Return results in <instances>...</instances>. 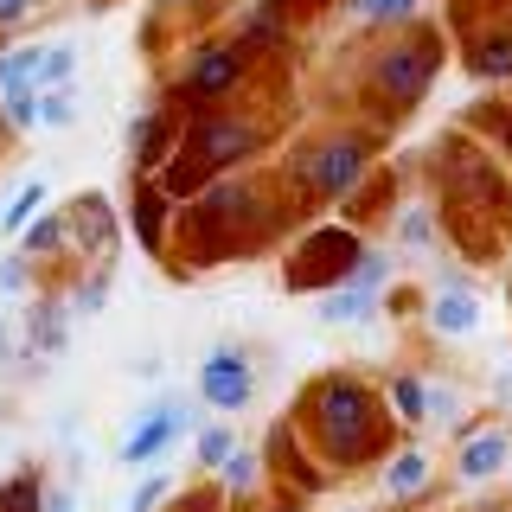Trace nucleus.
<instances>
[{"label": "nucleus", "instance_id": "f257e3e1", "mask_svg": "<svg viewBox=\"0 0 512 512\" xmlns=\"http://www.w3.org/2000/svg\"><path fill=\"white\" fill-rule=\"evenodd\" d=\"M314 416H320V436H327V455L352 468V461L372 448V397L359 391L352 378H327L314 397Z\"/></svg>", "mask_w": 512, "mask_h": 512}, {"label": "nucleus", "instance_id": "f03ea898", "mask_svg": "<svg viewBox=\"0 0 512 512\" xmlns=\"http://www.w3.org/2000/svg\"><path fill=\"white\" fill-rule=\"evenodd\" d=\"M186 423H192L186 404H154V410H141V423L128 429V442H122V468H154V461L167 455L173 442H180Z\"/></svg>", "mask_w": 512, "mask_h": 512}, {"label": "nucleus", "instance_id": "7ed1b4c3", "mask_svg": "<svg viewBox=\"0 0 512 512\" xmlns=\"http://www.w3.org/2000/svg\"><path fill=\"white\" fill-rule=\"evenodd\" d=\"M186 148H192V160H199V173H205V167H231V160H244V154L256 148V128L237 122V116H205V122L186 135Z\"/></svg>", "mask_w": 512, "mask_h": 512}, {"label": "nucleus", "instance_id": "20e7f679", "mask_svg": "<svg viewBox=\"0 0 512 512\" xmlns=\"http://www.w3.org/2000/svg\"><path fill=\"white\" fill-rule=\"evenodd\" d=\"M250 359L244 352H231V346H218L212 359L199 365V391H205V404H218V410H244L250 404Z\"/></svg>", "mask_w": 512, "mask_h": 512}, {"label": "nucleus", "instance_id": "39448f33", "mask_svg": "<svg viewBox=\"0 0 512 512\" xmlns=\"http://www.w3.org/2000/svg\"><path fill=\"white\" fill-rule=\"evenodd\" d=\"M429 71H436V52H429V45H397V52L378 58V84L391 90V96H404V103H416V96H423Z\"/></svg>", "mask_w": 512, "mask_h": 512}, {"label": "nucleus", "instance_id": "423d86ee", "mask_svg": "<svg viewBox=\"0 0 512 512\" xmlns=\"http://www.w3.org/2000/svg\"><path fill=\"white\" fill-rule=\"evenodd\" d=\"M237 71H244L237 45H205V52L192 58V71H186V90L199 96V103H212V96H224V90L237 84Z\"/></svg>", "mask_w": 512, "mask_h": 512}, {"label": "nucleus", "instance_id": "0eeeda50", "mask_svg": "<svg viewBox=\"0 0 512 512\" xmlns=\"http://www.w3.org/2000/svg\"><path fill=\"white\" fill-rule=\"evenodd\" d=\"M359 173H365V148H359V141H333V148H320V160H314L320 199H340V192H352V186H359Z\"/></svg>", "mask_w": 512, "mask_h": 512}, {"label": "nucleus", "instance_id": "6e6552de", "mask_svg": "<svg viewBox=\"0 0 512 512\" xmlns=\"http://www.w3.org/2000/svg\"><path fill=\"white\" fill-rule=\"evenodd\" d=\"M64 231H77V244H90L96 256L116 250V218H109V199H103V192L71 199V224H64Z\"/></svg>", "mask_w": 512, "mask_h": 512}, {"label": "nucleus", "instance_id": "1a4fd4ad", "mask_svg": "<svg viewBox=\"0 0 512 512\" xmlns=\"http://www.w3.org/2000/svg\"><path fill=\"white\" fill-rule=\"evenodd\" d=\"M378 314V288L372 282H340V288H327V301H320V320L327 327H359V320H372Z\"/></svg>", "mask_w": 512, "mask_h": 512}, {"label": "nucleus", "instance_id": "9d476101", "mask_svg": "<svg viewBox=\"0 0 512 512\" xmlns=\"http://www.w3.org/2000/svg\"><path fill=\"white\" fill-rule=\"evenodd\" d=\"M506 455H512V442L500 436V429H480V436H468V448H461L455 474L461 480H493V474L506 468Z\"/></svg>", "mask_w": 512, "mask_h": 512}, {"label": "nucleus", "instance_id": "9b49d317", "mask_svg": "<svg viewBox=\"0 0 512 512\" xmlns=\"http://www.w3.org/2000/svg\"><path fill=\"white\" fill-rule=\"evenodd\" d=\"M429 327H436V333H448V340L474 333V327H480V308H474V295H461V288H442V295H436V308H429Z\"/></svg>", "mask_w": 512, "mask_h": 512}, {"label": "nucleus", "instance_id": "f8f14e48", "mask_svg": "<svg viewBox=\"0 0 512 512\" xmlns=\"http://www.w3.org/2000/svg\"><path fill=\"white\" fill-rule=\"evenodd\" d=\"M423 480H429V455L423 448H404V455H391V468H384V493H391V500H410Z\"/></svg>", "mask_w": 512, "mask_h": 512}, {"label": "nucleus", "instance_id": "ddd939ff", "mask_svg": "<svg viewBox=\"0 0 512 512\" xmlns=\"http://www.w3.org/2000/svg\"><path fill=\"white\" fill-rule=\"evenodd\" d=\"M26 352H64V308H58V301H39V308H32Z\"/></svg>", "mask_w": 512, "mask_h": 512}, {"label": "nucleus", "instance_id": "4468645a", "mask_svg": "<svg viewBox=\"0 0 512 512\" xmlns=\"http://www.w3.org/2000/svg\"><path fill=\"white\" fill-rule=\"evenodd\" d=\"M128 141H135V160H141V167H160V160L173 154V128L160 122V116H141L135 128H128Z\"/></svg>", "mask_w": 512, "mask_h": 512}, {"label": "nucleus", "instance_id": "2eb2a0df", "mask_svg": "<svg viewBox=\"0 0 512 512\" xmlns=\"http://www.w3.org/2000/svg\"><path fill=\"white\" fill-rule=\"evenodd\" d=\"M39 212H45V180H26L20 192H13V205L0 212V231H26Z\"/></svg>", "mask_w": 512, "mask_h": 512}, {"label": "nucleus", "instance_id": "dca6fc26", "mask_svg": "<svg viewBox=\"0 0 512 512\" xmlns=\"http://www.w3.org/2000/svg\"><path fill=\"white\" fill-rule=\"evenodd\" d=\"M0 109L13 128H39V84H0Z\"/></svg>", "mask_w": 512, "mask_h": 512}, {"label": "nucleus", "instance_id": "f3484780", "mask_svg": "<svg viewBox=\"0 0 512 512\" xmlns=\"http://www.w3.org/2000/svg\"><path fill=\"white\" fill-rule=\"evenodd\" d=\"M52 250H64V218L58 212H39L26 224V256H52Z\"/></svg>", "mask_w": 512, "mask_h": 512}, {"label": "nucleus", "instance_id": "a211bd4d", "mask_svg": "<svg viewBox=\"0 0 512 512\" xmlns=\"http://www.w3.org/2000/svg\"><path fill=\"white\" fill-rule=\"evenodd\" d=\"M77 122V96L52 84V90H39V128H71Z\"/></svg>", "mask_w": 512, "mask_h": 512}, {"label": "nucleus", "instance_id": "6ab92c4d", "mask_svg": "<svg viewBox=\"0 0 512 512\" xmlns=\"http://www.w3.org/2000/svg\"><path fill=\"white\" fill-rule=\"evenodd\" d=\"M39 500H45L39 474H13L7 487H0V512H39Z\"/></svg>", "mask_w": 512, "mask_h": 512}, {"label": "nucleus", "instance_id": "aec40b11", "mask_svg": "<svg viewBox=\"0 0 512 512\" xmlns=\"http://www.w3.org/2000/svg\"><path fill=\"white\" fill-rule=\"evenodd\" d=\"M71 71H77V52H71V45H45V52H39V90L71 84Z\"/></svg>", "mask_w": 512, "mask_h": 512}, {"label": "nucleus", "instance_id": "412c9836", "mask_svg": "<svg viewBox=\"0 0 512 512\" xmlns=\"http://www.w3.org/2000/svg\"><path fill=\"white\" fill-rule=\"evenodd\" d=\"M39 52L45 45H20V52L0 58V84H39Z\"/></svg>", "mask_w": 512, "mask_h": 512}, {"label": "nucleus", "instance_id": "4be33fe9", "mask_svg": "<svg viewBox=\"0 0 512 512\" xmlns=\"http://www.w3.org/2000/svg\"><path fill=\"white\" fill-rule=\"evenodd\" d=\"M391 404H397V423H423V378H397L391 384Z\"/></svg>", "mask_w": 512, "mask_h": 512}, {"label": "nucleus", "instance_id": "5701e85b", "mask_svg": "<svg viewBox=\"0 0 512 512\" xmlns=\"http://www.w3.org/2000/svg\"><path fill=\"white\" fill-rule=\"evenodd\" d=\"M352 13H359V20H410L416 13V0H352Z\"/></svg>", "mask_w": 512, "mask_h": 512}, {"label": "nucleus", "instance_id": "b1692460", "mask_svg": "<svg viewBox=\"0 0 512 512\" xmlns=\"http://www.w3.org/2000/svg\"><path fill=\"white\" fill-rule=\"evenodd\" d=\"M218 474H224V487H231V493H250V487H256V461H250V455H237V448L218 461Z\"/></svg>", "mask_w": 512, "mask_h": 512}, {"label": "nucleus", "instance_id": "393cba45", "mask_svg": "<svg viewBox=\"0 0 512 512\" xmlns=\"http://www.w3.org/2000/svg\"><path fill=\"white\" fill-rule=\"evenodd\" d=\"M480 77H512V39H487V45H480Z\"/></svg>", "mask_w": 512, "mask_h": 512}, {"label": "nucleus", "instance_id": "a878e982", "mask_svg": "<svg viewBox=\"0 0 512 512\" xmlns=\"http://www.w3.org/2000/svg\"><path fill=\"white\" fill-rule=\"evenodd\" d=\"M231 448H237V442H231V429H205V436H199V461H205V468H218Z\"/></svg>", "mask_w": 512, "mask_h": 512}, {"label": "nucleus", "instance_id": "bb28decb", "mask_svg": "<svg viewBox=\"0 0 512 512\" xmlns=\"http://www.w3.org/2000/svg\"><path fill=\"white\" fill-rule=\"evenodd\" d=\"M103 301H109V276H90L77 288V314H103Z\"/></svg>", "mask_w": 512, "mask_h": 512}, {"label": "nucleus", "instance_id": "cd10ccee", "mask_svg": "<svg viewBox=\"0 0 512 512\" xmlns=\"http://www.w3.org/2000/svg\"><path fill=\"white\" fill-rule=\"evenodd\" d=\"M20 288H26V250L0 263V295H20Z\"/></svg>", "mask_w": 512, "mask_h": 512}, {"label": "nucleus", "instance_id": "c85d7f7f", "mask_svg": "<svg viewBox=\"0 0 512 512\" xmlns=\"http://www.w3.org/2000/svg\"><path fill=\"white\" fill-rule=\"evenodd\" d=\"M160 500H167V480H148V487H141L135 500H128V512H154Z\"/></svg>", "mask_w": 512, "mask_h": 512}, {"label": "nucleus", "instance_id": "c756f323", "mask_svg": "<svg viewBox=\"0 0 512 512\" xmlns=\"http://www.w3.org/2000/svg\"><path fill=\"white\" fill-rule=\"evenodd\" d=\"M423 237H429V212H410L404 218V244H423Z\"/></svg>", "mask_w": 512, "mask_h": 512}, {"label": "nucleus", "instance_id": "7c9ffc66", "mask_svg": "<svg viewBox=\"0 0 512 512\" xmlns=\"http://www.w3.org/2000/svg\"><path fill=\"white\" fill-rule=\"evenodd\" d=\"M32 13V0H0V26H20Z\"/></svg>", "mask_w": 512, "mask_h": 512}, {"label": "nucleus", "instance_id": "2f4dec72", "mask_svg": "<svg viewBox=\"0 0 512 512\" xmlns=\"http://www.w3.org/2000/svg\"><path fill=\"white\" fill-rule=\"evenodd\" d=\"M39 512H77V506H71V493L58 487V493H45V500H39Z\"/></svg>", "mask_w": 512, "mask_h": 512}]
</instances>
